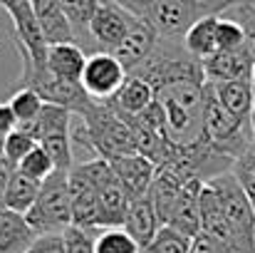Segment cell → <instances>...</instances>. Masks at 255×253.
Here are the masks:
<instances>
[{
	"instance_id": "cell-28",
	"label": "cell",
	"mask_w": 255,
	"mask_h": 253,
	"mask_svg": "<svg viewBox=\"0 0 255 253\" xmlns=\"http://www.w3.org/2000/svg\"><path fill=\"white\" fill-rule=\"evenodd\" d=\"M37 147V139L32 137V134H27L25 129H20V127H15L10 134H7V139H5V152H2V159L5 162H10L12 167H17L32 149Z\"/></svg>"
},
{
	"instance_id": "cell-3",
	"label": "cell",
	"mask_w": 255,
	"mask_h": 253,
	"mask_svg": "<svg viewBox=\"0 0 255 253\" xmlns=\"http://www.w3.org/2000/svg\"><path fill=\"white\" fill-rule=\"evenodd\" d=\"M203 124L206 137L228 157L238 159L251 144L255 142L253 124L238 119L216 94L213 84L206 82V102H203Z\"/></svg>"
},
{
	"instance_id": "cell-7",
	"label": "cell",
	"mask_w": 255,
	"mask_h": 253,
	"mask_svg": "<svg viewBox=\"0 0 255 253\" xmlns=\"http://www.w3.org/2000/svg\"><path fill=\"white\" fill-rule=\"evenodd\" d=\"M136 15L119 0H99L92 17V40L97 52H114L129 35Z\"/></svg>"
},
{
	"instance_id": "cell-13",
	"label": "cell",
	"mask_w": 255,
	"mask_h": 253,
	"mask_svg": "<svg viewBox=\"0 0 255 253\" xmlns=\"http://www.w3.org/2000/svg\"><path fill=\"white\" fill-rule=\"evenodd\" d=\"M203 184L206 181H201V179H191L183 186L181 196L176 199V204L171 209L169 221H166V226L186 234L188 239H196L201 234V189H203Z\"/></svg>"
},
{
	"instance_id": "cell-6",
	"label": "cell",
	"mask_w": 255,
	"mask_h": 253,
	"mask_svg": "<svg viewBox=\"0 0 255 253\" xmlns=\"http://www.w3.org/2000/svg\"><path fill=\"white\" fill-rule=\"evenodd\" d=\"M2 7L12 20V37H15V47L20 52V60H27L35 67H47L50 45H47L45 32L40 27V20L32 10V2L30 0H10Z\"/></svg>"
},
{
	"instance_id": "cell-23",
	"label": "cell",
	"mask_w": 255,
	"mask_h": 253,
	"mask_svg": "<svg viewBox=\"0 0 255 253\" xmlns=\"http://www.w3.org/2000/svg\"><path fill=\"white\" fill-rule=\"evenodd\" d=\"M40 186H42V181H35V179H30V176H25L15 169L10 181H7L2 206L10 209V211H17V214H27L40 196Z\"/></svg>"
},
{
	"instance_id": "cell-20",
	"label": "cell",
	"mask_w": 255,
	"mask_h": 253,
	"mask_svg": "<svg viewBox=\"0 0 255 253\" xmlns=\"http://www.w3.org/2000/svg\"><path fill=\"white\" fill-rule=\"evenodd\" d=\"M60 2H62L65 15L72 25L75 42L85 50L87 55H94L97 47H94V40H92V17L97 12L99 0H60Z\"/></svg>"
},
{
	"instance_id": "cell-33",
	"label": "cell",
	"mask_w": 255,
	"mask_h": 253,
	"mask_svg": "<svg viewBox=\"0 0 255 253\" xmlns=\"http://www.w3.org/2000/svg\"><path fill=\"white\" fill-rule=\"evenodd\" d=\"M25 253H67L65 251V236L62 234H42L35 239V244Z\"/></svg>"
},
{
	"instance_id": "cell-25",
	"label": "cell",
	"mask_w": 255,
	"mask_h": 253,
	"mask_svg": "<svg viewBox=\"0 0 255 253\" xmlns=\"http://www.w3.org/2000/svg\"><path fill=\"white\" fill-rule=\"evenodd\" d=\"M7 104H10L17 124H27V122H32V119L40 117V112L45 107V99L32 87H20V89H15V94L10 97Z\"/></svg>"
},
{
	"instance_id": "cell-19",
	"label": "cell",
	"mask_w": 255,
	"mask_h": 253,
	"mask_svg": "<svg viewBox=\"0 0 255 253\" xmlns=\"http://www.w3.org/2000/svg\"><path fill=\"white\" fill-rule=\"evenodd\" d=\"M129 191L122 186V181H112L104 189H99V229H117L124 226V219L131 206Z\"/></svg>"
},
{
	"instance_id": "cell-11",
	"label": "cell",
	"mask_w": 255,
	"mask_h": 253,
	"mask_svg": "<svg viewBox=\"0 0 255 253\" xmlns=\"http://www.w3.org/2000/svg\"><path fill=\"white\" fill-rule=\"evenodd\" d=\"M109 162H112V167H114L117 179L122 181V186L129 191L131 199H141V196L149 194L151 181H154V176H156V164H154L149 157L134 152V154L114 157V159H109Z\"/></svg>"
},
{
	"instance_id": "cell-40",
	"label": "cell",
	"mask_w": 255,
	"mask_h": 253,
	"mask_svg": "<svg viewBox=\"0 0 255 253\" xmlns=\"http://www.w3.org/2000/svg\"><path fill=\"white\" fill-rule=\"evenodd\" d=\"M253 2H255V0H253Z\"/></svg>"
},
{
	"instance_id": "cell-34",
	"label": "cell",
	"mask_w": 255,
	"mask_h": 253,
	"mask_svg": "<svg viewBox=\"0 0 255 253\" xmlns=\"http://www.w3.org/2000/svg\"><path fill=\"white\" fill-rule=\"evenodd\" d=\"M191 253H226V249L201 231V234L191 241Z\"/></svg>"
},
{
	"instance_id": "cell-29",
	"label": "cell",
	"mask_w": 255,
	"mask_h": 253,
	"mask_svg": "<svg viewBox=\"0 0 255 253\" xmlns=\"http://www.w3.org/2000/svg\"><path fill=\"white\" fill-rule=\"evenodd\" d=\"M223 15L238 20L246 30V37H248V47H251V55H253V84H255V2L253 0H241L236 5H231L228 10H223Z\"/></svg>"
},
{
	"instance_id": "cell-12",
	"label": "cell",
	"mask_w": 255,
	"mask_h": 253,
	"mask_svg": "<svg viewBox=\"0 0 255 253\" xmlns=\"http://www.w3.org/2000/svg\"><path fill=\"white\" fill-rule=\"evenodd\" d=\"M134 15H136V12H134ZM156 42H159V32H156L146 20H141V17L136 15V20H134L129 35L124 37V42H122L112 55L127 67V72H134V70L151 55V50L156 47Z\"/></svg>"
},
{
	"instance_id": "cell-30",
	"label": "cell",
	"mask_w": 255,
	"mask_h": 253,
	"mask_svg": "<svg viewBox=\"0 0 255 253\" xmlns=\"http://www.w3.org/2000/svg\"><path fill=\"white\" fill-rule=\"evenodd\" d=\"M246 45H248V37H246L243 25L221 12L218 15V50H238Z\"/></svg>"
},
{
	"instance_id": "cell-15",
	"label": "cell",
	"mask_w": 255,
	"mask_h": 253,
	"mask_svg": "<svg viewBox=\"0 0 255 253\" xmlns=\"http://www.w3.org/2000/svg\"><path fill=\"white\" fill-rule=\"evenodd\" d=\"M37 239V231L30 226L25 214L0 209V253H25Z\"/></svg>"
},
{
	"instance_id": "cell-21",
	"label": "cell",
	"mask_w": 255,
	"mask_h": 253,
	"mask_svg": "<svg viewBox=\"0 0 255 253\" xmlns=\"http://www.w3.org/2000/svg\"><path fill=\"white\" fill-rule=\"evenodd\" d=\"M218 99L243 122H251L255 102V84L253 80H228V82H211Z\"/></svg>"
},
{
	"instance_id": "cell-38",
	"label": "cell",
	"mask_w": 255,
	"mask_h": 253,
	"mask_svg": "<svg viewBox=\"0 0 255 253\" xmlns=\"http://www.w3.org/2000/svg\"><path fill=\"white\" fill-rule=\"evenodd\" d=\"M5 2H10V0H0V7H2V5H5Z\"/></svg>"
},
{
	"instance_id": "cell-10",
	"label": "cell",
	"mask_w": 255,
	"mask_h": 253,
	"mask_svg": "<svg viewBox=\"0 0 255 253\" xmlns=\"http://www.w3.org/2000/svg\"><path fill=\"white\" fill-rule=\"evenodd\" d=\"M201 62H203V72L208 82L253 80V55L248 45L238 50H218Z\"/></svg>"
},
{
	"instance_id": "cell-16",
	"label": "cell",
	"mask_w": 255,
	"mask_h": 253,
	"mask_svg": "<svg viewBox=\"0 0 255 253\" xmlns=\"http://www.w3.org/2000/svg\"><path fill=\"white\" fill-rule=\"evenodd\" d=\"M32 10L40 20V27L45 32L47 45H60V42H75L72 25L65 15V7L60 0H30Z\"/></svg>"
},
{
	"instance_id": "cell-9",
	"label": "cell",
	"mask_w": 255,
	"mask_h": 253,
	"mask_svg": "<svg viewBox=\"0 0 255 253\" xmlns=\"http://www.w3.org/2000/svg\"><path fill=\"white\" fill-rule=\"evenodd\" d=\"M70 199H72V226L97 231L99 229V191L82 174V169H70ZM102 231V229H99Z\"/></svg>"
},
{
	"instance_id": "cell-31",
	"label": "cell",
	"mask_w": 255,
	"mask_h": 253,
	"mask_svg": "<svg viewBox=\"0 0 255 253\" xmlns=\"http://www.w3.org/2000/svg\"><path fill=\"white\" fill-rule=\"evenodd\" d=\"M238 179V184L243 186V191L248 194V199L253 201L255 206V142L236 159V164L231 169Z\"/></svg>"
},
{
	"instance_id": "cell-37",
	"label": "cell",
	"mask_w": 255,
	"mask_h": 253,
	"mask_svg": "<svg viewBox=\"0 0 255 253\" xmlns=\"http://www.w3.org/2000/svg\"><path fill=\"white\" fill-rule=\"evenodd\" d=\"M251 124H253V137H255V102H253V117H251Z\"/></svg>"
},
{
	"instance_id": "cell-35",
	"label": "cell",
	"mask_w": 255,
	"mask_h": 253,
	"mask_svg": "<svg viewBox=\"0 0 255 253\" xmlns=\"http://www.w3.org/2000/svg\"><path fill=\"white\" fill-rule=\"evenodd\" d=\"M15 127H17V119H15L10 104L0 102V132H2V134H10Z\"/></svg>"
},
{
	"instance_id": "cell-17",
	"label": "cell",
	"mask_w": 255,
	"mask_h": 253,
	"mask_svg": "<svg viewBox=\"0 0 255 253\" xmlns=\"http://www.w3.org/2000/svg\"><path fill=\"white\" fill-rule=\"evenodd\" d=\"M154 99H156V92H154V87L146 82V80H141V77H136V75H127L124 84H122L119 92L109 99V104H112L119 114L136 117V114H141Z\"/></svg>"
},
{
	"instance_id": "cell-5",
	"label": "cell",
	"mask_w": 255,
	"mask_h": 253,
	"mask_svg": "<svg viewBox=\"0 0 255 253\" xmlns=\"http://www.w3.org/2000/svg\"><path fill=\"white\" fill-rule=\"evenodd\" d=\"M22 87H32L45 102L50 104H60L75 114H85L87 107L94 102L85 92L82 82H70V80H60L55 77L47 67H35L32 62L22 60V75H20Z\"/></svg>"
},
{
	"instance_id": "cell-2",
	"label": "cell",
	"mask_w": 255,
	"mask_h": 253,
	"mask_svg": "<svg viewBox=\"0 0 255 253\" xmlns=\"http://www.w3.org/2000/svg\"><path fill=\"white\" fill-rule=\"evenodd\" d=\"M206 184H211L221 199L223 214L233 234V253H255V206L238 184L236 174L228 171Z\"/></svg>"
},
{
	"instance_id": "cell-39",
	"label": "cell",
	"mask_w": 255,
	"mask_h": 253,
	"mask_svg": "<svg viewBox=\"0 0 255 253\" xmlns=\"http://www.w3.org/2000/svg\"><path fill=\"white\" fill-rule=\"evenodd\" d=\"M0 47H2V40H0Z\"/></svg>"
},
{
	"instance_id": "cell-8",
	"label": "cell",
	"mask_w": 255,
	"mask_h": 253,
	"mask_svg": "<svg viewBox=\"0 0 255 253\" xmlns=\"http://www.w3.org/2000/svg\"><path fill=\"white\" fill-rule=\"evenodd\" d=\"M127 75H129L127 67L112 52H94V55H87L80 82L94 102H109L124 84Z\"/></svg>"
},
{
	"instance_id": "cell-4",
	"label": "cell",
	"mask_w": 255,
	"mask_h": 253,
	"mask_svg": "<svg viewBox=\"0 0 255 253\" xmlns=\"http://www.w3.org/2000/svg\"><path fill=\"white\" fill-rule=\"evenodd\" d=\"M30 226L42 234H62L72 226V199H70V171H55L40 186L35 206L25 214Z\"/></svg>"
},
{
	"instance_id": "cell-22",
	"label": "cell",
	"mask_w": 255,
	"mask_h": 253,
	"mask_svg": "<svg viewBox=\"0 0 255 253\" xmlns=\"http://www.w3.org/2000/svg\"><path fill=\"white\" fill-rule=\"evenodd\" d=\"M183 45L198 60L218 52V15H206L196 25H191V30L183 35Z\"/></svg>"
},
{
	"instance_id": "cell-18",
	"label": "cell",
	"mask_w": 255,
	"mask_h": 253,
	"mask_svg": "<svg viewBox=\"0 0 255 253\" xmlns=\"http://www.w3.org/2000/svg\"><path fill=\"white\" fill-rule=\"evenodd\" d=\"M85 62L87 52L77 42H60V45H50V50H47V70L60 80L80 82Z\"/></svg>"
},
{
	"instance_id": "cell-1",
	"label": "cell",
	"mask_w": 255,
	"mask_h": 253,
	"mask_svg": "<svg viewBox=\"0 0 255 253\" xmlns=\"http://www.w3.org/2000/svg\"><path fill=\"white\" fill-rule=\"evenodd\" d=\"M141 20H146L159 37L183 40V35L206 15H221L241 0H119Z\"/></svg>"
},
{
	"instance_id": "cell-24",
	"label": "cell",
	"mask_w": 255,
	"mask_h": 253,
	"mask_svg": "<svg viewBox=\"0 0 255 253\" xmlns=\"http://www.w3.org/2000/svg\"><path fill=\"white\" fill-rule=\"evenodd\" d=\"M94 253H144V249L124 226H117V229H102L94 236Z\"/></svg>"
},
{
	"instance_id": "cell-26",
	"label": "cell",
	"mask_w": 255,
	"mask_h": 253,
	"mask_svg": "<svg viewBox=\"0 0 255 253\" xmlns=\"http://www.w3.org/2000/svg\"><path fill=\"white\" fill-rule=\"evenodd\" d=\"M191 241L193 239H188L186 234L171 226H161L154 241L144 249V253H191Z\"/></svg>"
},
{
	"instance_id": "cell-32",
	"label": "cell",
	"mask_w": 255,
	"mask_h": 253,
	"mask_svg": "<svg viewBox=\"0 0 255 253\" xmlns=\"http://www.w3.org/2000/svg\"><path fill=\"white\" fill-rule=\"evenodd\" d=\"M62 236H65V251L67 253H94V236L85 229L70 226L67 231H62Z\"/></svg>"
},
{
	"instance_id": "cell-14",
	"label": "cell",
	"mask_w": 255,
	"mask_h": 253,
	"mask_svg": "<svg viewBox=\"0 0 255 253\" xmlns=\"http://www.w3.org/2000/svg\"><path fill=\"white\" fill-rule=\"evenodd\" d=\"M161 226H164V224H161L159 211H156L154 201L149 199V194L131 201L129 214H127V219H124V229L136 239V244H139L141 249H146V246L154 241V236L159 234Z\"/></svg>"
},
{
	"instance_id": "cell-36",
	"label": "cell",
	"mask_w": 255,
	"mask_h": 253,
	"mask_svg": "<svg viewBox=\"0 0 255 253\" xmlns=\"http://www.w3.org/2000/svg\"><path fill=\"white\" fill-rule=\"evenodd\" d=\"M5 139H7V134L0 132V159H2V152H5Z\"/></svg>"
},
{
	"instance_id": "cell-27",
	"label": "cell",
	"mask_w": 255,
	"mask_h": 253,
	"mask_svg": "<svg viewBox=\"0 0 255 253\" xmlns=\"http://www.w3.org/2000/svg\"><path fill=\"white\" fill-rule=\"evenodd\" d=\"M17 171L25 174V176H30V179H35V181H45L47 176H52V174L57 171V167H55L52 157L37 144V147L17 164Z\"/></svg>"
}]
</instances>
